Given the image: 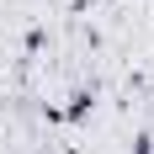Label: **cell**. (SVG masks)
<instances>
[{
	"mask_svg": "<svg viewBox=\"0 0 154 154\" xmlns=\"http://www.w3.org/2000/svg\"><path fill=\"white\" fill-rule=\"evenodd\" d=\"M85 112H91V91H80L75 101H69V106L59 112V117H69V122H75V117H85Z\"/></svg>",
	"mask_w": 154,
	"mask_h": 154,
	"instance_id": "1",
	"label": "cell"
}]
</instances>
